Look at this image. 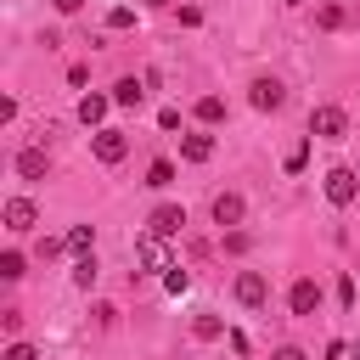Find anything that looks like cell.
<instances>
[{"label": "cell", "mask_w": 360, "mask_h": 360, "mask_svg": "<svg viewBox=\"0 0 360 360\" xmlns=\"http://www.w3.org/2000/svg\"><path fill=\"white\" fill-rule=\"evenodd\" d=\"M287 304H292V315H315V309H321V281L298 276V281L287 287Z\"/></svg>", "instance_id": "obj_6"}, {"label": "cell", "mask_w": 360, "mask_h": 360, "mask_svg": "<svg viewBox=\"0 0 360 360\" xmlns=\"http://www.w3.org/2000/svg\"><path fill=\"white\" fill-rule=\"evenodd\" d=\"M191 338H197V343H214V338H225V321H219V315H197V321H191Z\"/></svg>", "instance_id": "obj_15"}, {"label": "cell", "mask_w": 360, "mask_h": 360, "mask_svg": "<svg viewBox=\"0 0 360 360\" xmlns=\"http://www.w3.org/2000/svg\"><path fill=\"white\" fill-rule=\"evenodd\" d=\"M354 360H360V343H354Z\"/></svg>", "instance_id": "obj_31"}, {"label": "cell", "mask_w": 360, "mask_h": 360, "mask_svg": "<svg viewBox=\"0 0 360 360\" xmlns=\"http://www.w3.org/2000/svg\"><path fill=\"white\" fill-rule=\"evenodd\" d=\"M0 360H39V349H34V343H6Z\"/></svg>", "instance_id": "obj_25"}, {"label": "cell", "mask_w": 360, "mask_h": 360, "mask_svg": "<svg viewBox=\"0 0 360 360\" xmlns=\"http://www.w3.org/2000/svg\"><path fill=\"white\" fill-rule=\"evenodd\" d=\"M242 214H248L242 191H219L214 197V225H242Z\"/></svg>", "instance_id": "obj_11"}, {"label": "cell", "mask_w": 360, "mask_h": 360, "mask_svg": "<svg viewBox=\"0 0 360 360\" xmlns=\"http://www.w3.org/2000/svg\"><path fill=\"white\" fill-rule=\"evenodd\" d=\"M180 158H186V163H208V158H214V135H186V141H180Z\"/></svg>", "instance_id": "obj_14"}, {"label": "cell", "mask_w": 360, "mask_h": 360, "mask_svg": "<svg viewBox=\"0 0 360 360\" xmlns=\"http://www.w3.org/2000/svg\"><path fill=\"white\" fill-rule=\"evenodd\" d=\"M107 28H135V11H129V6H112V11H107Z\"/></svg>", "instance_id": "obj_23"}, {"label": "cell", "mask_w": 360, "mask_h": 360, "mask_svg": "<svg viewBox=\"0 0 360 360\" xmlns=\"http://www.w3.org/2000/svg\"><path fill=\"white\" fill-rule=\"evenodd\" d=\"M34 219H39V208L28 197H11L6 202V231H34Z\"/></svg>", "instance_id": "obj_12"}, {"label": "cell", "mask_w": 360, "mask_h": 360, "mask_svg": "<svg viewBox=\"0 0 360 360\" xmlns=\"http://www.w3.org/2000/svg\"><path fill=\"white\" fill-rule=\"evenodd\" d=\"M62 248H68V236H45V242H39V259H56Z\"/></svg>", "instance_id": "obj_26"}, {"label": "cell", "mask_w": 360, "mask_h": 360, "mask_svg": "<svg viewBox=\"0 0 360 360\" xmlns=\"http://www.w3.org/2000/svg\"><path fill=\"white\" fill-rule=\"evenodd\" d=\"M343 107H315L309 112V135H321V141H343Z\"/></svg>", "instance_id": "obj_4"}, {"label": "cell", "mask_w": 360, "mask_h": 360, "mask_svg": "<svg viewBox=\"0 0 360 360\" xmlns=\"http://www.w3.org/2000/svg\"><path fill=\"white\" fill-rule=\"evenodd\" d=\"M158 129H180V107H163L158 112Z\"/></svg>", "instance_id": "obj_27"}, {"label": "cell", "mask_w": 360, "mask_h": 360, "mask_svg": "<svg viewBox=\"0 0 360 360\" xmlns=\"http://www.w3.org/2000/svg\"><path fill=\"white\" fill-rule=\"evenodd\" d=\"M270 360H309V354H304V349H298V343H281V349H276V354H270Z\"/></svg>", "instance_id": "obj_28"}, {"label": "cell", "mask_w": 360, "mask_h": 360, "mask_svg": "<svg viewBox=\"0 0 360 360\" xmlns=\"http://www.w3.org/2000/svg\"><path fill=\"white\" fill-rule=\"evenodd\" d=\"M0 276H6V281L28 276V270H22V253H17V248H6V253H0Z\"/></svg>", "instance_id": "obj_21"}, {"label": "cell", "mask_w": 360, "mask_h": 360, "mask_svg": "<svg viewBox=\"0 0 360 360\" xmlns=\"http://www.w3.org/2000/svg\"><path fill=\"white\" fill-rule=\"evenodd\" d=\"M135 259H141L146 270H174V259H169V248H163V236H152V231H146V236L135 242Z\"/></svg>", "instance_id": "obj_8"}, {"label": "cell", "mask_w": 360, "mask_h": 360, "mask_svg": "<svg viewBox=\"0 0 360 360\" xmlns=\"http://www.w3.org/2000/svg\"><path fill=\"white\" fill-rule=\"evenodd\" d=\"M141 101H146V79H135V73H129V79H118V84H112V107H141Z\"/></svg>", "instance_id": "obj_13"}, {"label": "cell", "mask_w": 360, "mask_h": 360, "mask_svg": "<svg viewBox=\"0 0 360 360\" xmlns=\"http://www.w3.org/2000/svg\"><path fill=\"white\" fill-rule=\"evenodd\" d=\"M107 107H112V96H96V90H90V96H79V124H84V129H107V124H101V118H107Z\"/></svg>", "instance_id": "obj_10"}, {"label": "cell", "mask_w": 360, "mask_h": 360, "mask_svg": "<svg viewBox=\"0 0 360 360\" xmlns=\"http://www.w3.org/2000/svg\"><path fill=\"white\" fill-rule=\"evenodd\" d=\"M90 146H96L101 163H124V158H129V135H124V129H96Z\"/></svg>", "instance_id": "obj_2"}, {"label": "cell", "mask_w": 360, "mask_h": 360, "mask_svg": "<svg viewBox=\"0 0 360 360\" xmlns=\"http://www.w3.org/2000/svg\"><path fill=\"white\" fill-rule=\"evenodd\" d=\"M11 169H17V180H45L51 158H45V146H22V152L11 158Z\"/></svg>", "instance_id": "obj_7"}, {"label": "cell", "mask_w": 360, "mask_h": 360, "mask_svg": "<svg viewBox=\"0 0 360 360\" xmlns=\"http://www.w3.org/2000/svg\"><path fill=\"white\" fill-rule=\"evenodd\" d=\"M197 118H202V124H219V118H225V101H219V96H202V101H197Z\"/></svg>", "instance_id": "obj_20"}, {"label": "cell", "mask_w": 360, "mask_h": 360, "mask_svg": "<svg viewBox=\"0 0 360 360\" xmlns=\"http://www.w3.org/2000/svg\"><path fill=\"white\" fill-rule=\"evenodd\" d=\"M186 287H191V270H180V264H174V270H163V292H174V298H180Z\"/></svg>", "instance_id": "obj_22"}, {"label": "cell", "mask_w": 360, "mask_h": 360, "mask_svg": "<svg viewBox=\"0 0 360 360\" xmlns=\"http://www.w3.org/2000/svg\"><path fill=\"white\" fill-rule=\"evenodd\" d=\"M79 6H84V0H56V11H62V17H73Z\"/></svg>", "instance_id": "obj_29"}, {"label": "cell", "mask_w": 360, "mask_h": 360, "mask_svg": "<svg viewBox=\"0 0 360 360\" xmlns=\"http://www.w3.org/2000/svg\"><path fill=\"white\" fill-rule=\"evenodd\" d=\"M248 101H253L259 112H276V107L287 101V90H281V79H270V73H264V79H253V84H248Z\"/></svg>", "instance_id": "obj_3"}, {"label": "cell", "mask_w": 360, "mask_h": 360, "mask_svg": "<svg viewBox=\"0 0 360 360\" xmlns=\"http://www.w3.org/2000/svg\"><path fill=\"white\" fill-rule=\"evenodd\" d=\"M146 6H169V0H146Z\"/></svg>", "instance_id": "obj_30"}, {"label": "cell", "mask_w": 360, "mask_h": 360, "mask_svg": "<svg viewBox=\"0 0 360 360\" xmlns=\"http://www.w3.org/2000/svg\"><path fill=\"white\" fill-rule=\"evenodd\" d=\"M180 225H186V208H180V202H158V208L146 214V231H152V236H174Z\"/></svg>", "instance_id": "obj_5"}, {"label": "cell", "mask_w": 360, "mask_h": 360, "mask_svg": "<svg viewBox=\"0 0 360 360\" xmlns=\"http://www.w3.org/2000/svg\"><path fill=\"white\" fill-rule=\"evenodd\" d=\"M304 163H309V141H298V146H292V152H287V174H298V169H304Z\"/></svg>", "instance_id": "obj_24"}, {"label": "cell", "mask_w": 360, "mask_h": 360, "mask_svg": "<svg viewBox=\"0 0 360 360\" xmlns=\"http://www.w3.org/2000/svg\"><path fill=\"white\" fill-rule=\"evenodd\" d=\"M169 180H174V163H169V158H152V163H146V186H158V191H163Z\"/></svg>", "instance_id": "obj_19"}, {"label": "cell", "mask_w": 360, "mask_h": 360, "mask_svg": "<svg viewBox=\"0 0 360 360\" xmlns=\"http://www.w3.org/2000/svg\"><path fill=\"white\" fill-rule=\"evenodd\" d=\"M236 298H242L248 309H259V304L270 298V281H264L259 270H242V276H236Z\"/></svg>", "instance_id": "obj_9"}, {"label": "cell", "mask_w": 360, "mask_h": 360, "mask_svg": "<svg viewBox=\"0 0 360 360\" xmlns=\"http://www.w3.org/2000/svg\"><path fill=\"white\" fill-rule=\"evenodd\" d=\"M90 248H96V225H73V231H68V253H79V259H84Z\"/></svg>", "instance_id": "obj_17"}, {"label": "cell", "mask_w": 360, "mask_h": 360, "mask_svg": "<svg viewBox=\"0 0 360 360\" xmlns=\"http://www.w3.org/2000/svg\"><path fill=\"white\" fill-rule=\"evenodd\" d=\"M354 197H360L354 169H343V163H338V169H326V202H332V208H349Z\"/></svg>", "instance_id": "obj_1"}, {"label": "cell", "mask_w": 360, "mask_h": 360, "mask_svg": "<svg viewBox=\"0 0 360 360\" xmlns=\"http://www.w3.org/2000/svg\"><path fill=\"white\" fill-rule=\"evenodd\" d=\"M96 276H101V264H96V253H84V259L73 264V287H84V292H90V287H96Z\"/></svg>", "instance_id": "obj_18"}, {"label": "cell", "mask_w": 360, "mask_h": 360, "mask_svg": "<svg viewBox=\"0 0 360 360\" xmlns=\"http://www.w3.org/2000/svg\"><path fill=\"white\" fill-rule=\"evenodd\" d=\"M287 6H298V0H287Z\"/></svg>", "instance_id": "obj_32"}, {"label": "cell", "mask_w": 360, "mask_h": 360, "mask_svg": "<svg viewBox=\"0 0 360 360\" xmlns=\"http://www.w3.org/2000/svg\"><path fill=\"white\" fill-rule=\"evenodd\" d=\"M343 22H349V11H343L338 0H326V6L315 11V28H326V34H332V28H343Z\"/></svg>", "instance_id": "obj_16"}]
</instances>
